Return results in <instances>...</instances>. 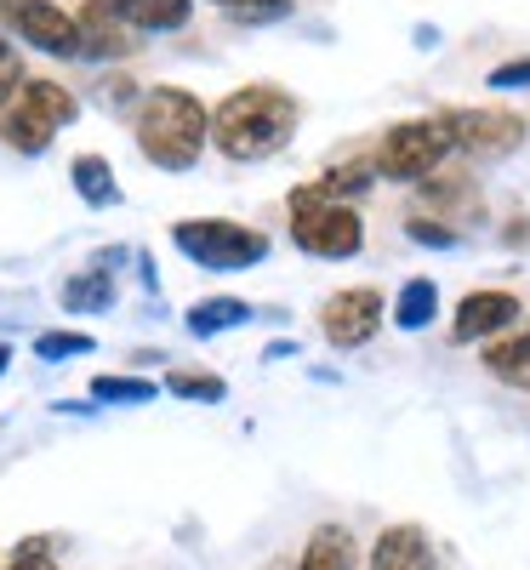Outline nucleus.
Returning a JSON list of instances; mask_svg holds the SVG:
<instances>
[{"instance_id":"15","label":"nucleus","mask_w":530,"mask_h":570,"mask_svg":"<svg viewBox=\"0 0 530 570\" xmlns=\"http://www.w3.org/2000/svg\"><path fill=\"white\" fill-rule=\"evenodd\" d=\"M479 360H485V371L497 376V383L530 394V331H508V337H491Z\"/></svg>"},{"instance_id":"26","label":"nucleus","mask_w":530,"mask_h":570,"mask_svg":"<svg viewBox=\"0 0 530 570\" xmlns=\"http://www.w3.org/2000/svg\"><path fill=\"white\" fill-rule=\"evenodd\" d=\"M7 570H58V553H52V542H46V537H29V542L12 548V564Z\"/></svg>"},{"instance_id":"13","label":"nucleus","mask_w":530,"mask_h":570,"mask_svg":"<svg viewBox=\"0 0 530 570\" xmlns=\"http://www.w3.org/2000/svg\"><path fill=\"white\" fill-rule=\"evenodd\" d=\"M371 570H433V542L422 525H389L371 542Z\"/></svg>"},{"instance_id":"21","label":"nucleus","mask_w":530,"mask_h":570,"mask_svg":"<svg viewBox=\"0 0 530 570\" xmlns=\"http://www.w3.org/2000/svg\"><path fill=\"white\" fill-rule=\"evenodd\" d=\"M115 303V279H109V268H86V274H75V279H63V308H109Z\"/></svg>"},{"instance_id":"30","label":"nucleus","mask_w":530,"mask_h":570,"mask_svg":"<svg viewBox=\"0 0 530 570\" xmlns=\"http://www.w3.org/2000/svg\"><path fill=\"white\" fill-rule=\"evenodd\" d=\"M7 365H12V348H7V343H0V376H7Z\"/></svg>"},{"instance_id":"19","label":"nucleus","mask_w":530,"mask_h":570,"mask_svg":"<svg viewBox=\"0 0 530 570\" xmlns=\"http://www.w3.org/2000/svg\"><path fill=\"white\" fill-rule=\"evenodd\" d=\"M252 320V303H239V297H200L195 308H188V337H223V331L234 325H246Z\"/></svg>"},{"instance_id":"8","label":"nucleus","mask_w":530,"mask_h":570,"mask_svg":"<svg viewBox=\"0 0 530 570\" xmlns=\"http://www.w3.org/2000/svg\"><path fill=\"white\" fill-rule=\"evenodd\" d=\"M0 23L46 58H80V23L58 0H0Z\"/></svg>"},{"instance_id":"7","label":"nucleus","mask_w":530,"mask_h":570,"mask_svg":"<svg viewBox=\"0 0 530 570\" xmlns=\"http://www.w3.org/2000/svg\"><path fill=\"white\" fill-rule=\"evenodd\" d=\"M292 246L308 257H325V263L360 257L365 252V217L354 206H331V200L292 206Z\"/></svg>"},{"instance_id":"23","label":"nucleus","mask_w":530,"mask_h":570,"mask_svg":"<svg viewBox=\"0 0 530 570\" xmlns=\"http://www.w3.org/2000/svg\"><path fill=\"white\" fill-rule=\"evenodd\" d=\"M166 394H177V400H206V405H217V400L228 394V383H223V376H212V371H166Z\"/></svg>"},{"instance_id":"14","label":"nucleus","mask_w":530,"mask_h":570,"mask_svg":"<svg viewBox=\"0 0 530 570\" xmlns=\"http://www.w3.org/2000/svg\"><path fill=\"white\" fill-rule=\"evenodd\" d=\"M109 7L137 35H171V29H188V18H195V0H109Z\"/></svg>"},{"instance_id":"17","label":"nucleus","mask_w":530,"mask_h":570,"mask_svg":"<svg viewBox=\"0 0 530 570\" xmlns=\"http://www.w3.org/2000/svg\"><path fill=\"white\" fill-rule=\"evenodd\" d=\"M433 314H440V285H433L428 274H411L394 292V325L400 331H422V325H433Z\"/></svg>"},{"instance_id":"18","label":"nucleus","mask_w":530,"mask_h":570,"mask_svg":"<svg viewBox=\"0 0 530 570\" xmlns=\"http://www.w3.org/2000/svg\"><path fill=\"white\" fill-rule=\"evenodd\" d=\"M422 200L440 212V223H468V217H479V188L468 183V177H440V183H422Z\"/></svg>"},{"instance_id":"20","label":"nucleus","mask_w":530,"mask_h":570,"mask_svg":"<svg viewBox=\"0 0 530 570\" xmlns=\"http://www.w3.org/2000/svg\"><path fill=\"white\" fill-rule=\"evenodd\" d=\"M354 537L343 531V525H320L314 537H308V548H303V559H297V570H354Z\"/></svg>"},{"instance_id":"2","label":"nucleus","mask_w":530,"mask_h":570,"mask_svg":"<svg viewBox=\"0 0 530 570\" xmlns=\"http://www.w3.org/2000/svg\"><path fill=\"white\" fill-rule=\"evenodd\" d=\"M131 137H137V155L160 166V171H195L206 142H212V109L183 86H155L137 98L131 115Z\"/></svg>"},{"instance_id":"16","label":"nucleus","mask_w":530,"mask_h":570,"mask_svg":"<svg viewBox=\"0 0 530 570\" xmlns=\"http://www.w3.org/2000/svg\"><path fill=\"white\" fill-rule=\"evenodd\" d=\"M69 183H75V195L86 206H120V183H115V166L104 155H75L69 160Z\"/></svg>"},{"instance_id":"12","label":"nucleus","mask_w":530,"mask_h":570,"mask_svg":"<svg viewBox=\"0 0 530 570\" xmlns=\"http://www.w3.org/2000/svg\"><path fill=\"white\" fill-rule=\"evenodd\" d=\"M376 183V160H349V166H331L320 171L314 183H297L292 188V206H314V200H331V206H349L354 195Z\"/></svg>"},{"instance_id":"10","label":"nucleus","mask_w":530,"mask_h":570,"mask_svg":"<svg viewBox=\"0 0 530 570\" xmlns=\"http://www.w3.org/2000/svg\"><path fill=\"white\" fill-rule=\"evenodd\" d=\"M508 325H519V297L513 292H468L451 314V343H491Z\"/></svg>"},{"instance_id":"29","label":"nucleus","mask_w":530,"mask_h":570,"mask_svg":"<svg viewBox=\"0 0 530 570\" xmlns=\"http://www.w3.org/2000/svg\"><path fill=\"white\" fill-rule=\"evenodd\" d=\"M131 98H137V80H126V75H109V80H104V104H109V109H120V104H131Z\"/></svg>"},{"instance_id":"1","label":"nucleus","mask_w":530,"mask_h":570,"mask_svg":"<svg viewBox=\"0 0 530 570\" xmlns=\"http://www.w3.org/2000/svg\"><path fill=\"white\" fill-rule=\"evenodd\" d=\"M297 120H303V104L285 86H268V80L239 86L212 109V149L234 166L274 160L297 137Z\"/></svg>"},{"instance_id":"6","label":"nucleus","mask_w":530,"mask_h":570,"mask_svg":"<svg viewBox=\"0 0 530 570\" xmlns=\"http://www.w3.org/2000/svg\"><path fill=\"white\" fill-rule=\"evenodd\" d=\"M433 120L445 126L451 149H462V155H473V160H508L519 142L530 137L524 115H513V109H473V104H457V109H440Z\"/></svg>"},{"instance_id":"11","label":"nucleus","mask_w":530,"mask_h":570,"mask_svg":"<svg viewBox=\"0 0 530 570\" xmlns=\"http://www.w3.org/2000/svg\"><path fill=\"white\" fill-rule=\"evenodd\" d=\"M75 23H80V58L86 63H120V58L137 52V29H126L115 18L109 0H86L75 12Z\"/></svg>"},{"instance_id":"9","label":"nucleus","mask_w":530,"mask_h":570,"mask_svg":"<svg viewBox=\"0 0 530 570\" xmlns=\"http://www.w3.org/2000/svg\"><path fill=\"white\" fill-rule=\"evenodd\" d=\"M382 308H389V297L376 292V285H349V292H336L325 297L320 308V331H325V343L336 354H354L365 348L376 331H382Z\"/></svg>"},{"instance_id":"28","label":"nucleus","mask_w":530,"mask_h":570,"mask_svg":"<svg viewBox=\"0 0 530 570\" xmlns=\"http://www.w3.org/2000/svg\"><path fill=\"white\" fill-rule=\"evenodd\" d=\"M485 86H497V91H524V86H530V58H513V63H497V69L485 75Z\"/></svg>"},{"instance_id":"5","label":"nucleus","mask_w":530,"mask_h":570,"mask_svg":"<svg viewBox=\"0 0 530 570\" xmlns=\"http://www.w3.org/2000/svg\"><path fill=\"white\" fill-rule=\"evenodd\" d=\"M451 155V137L440 120H400L382 131L376 142V177H394V183H428L440 171V160Z\"/></svg>"},{"instance_id":"24","label":"nucleus","mask_w":530,"mask_h":570,"mask_svg":"<svg viewBox=\"0 0 530 570\" xmlns=\"http://www.w3.org/2000/svg\"><path fill=\"white\" fill-rule=\"evenodd\" d=\"M98 343L86 331H40L35 337V360H69V354H91Z\"/></svg>"},{"instance_id":"3","label":"nucleus","mask_w":530,"mask_h":570,"mask_svg":"<svg viewBox=\"0 0 530 570\" xmlns=\"http://www.w3.org/2000/svg\"><path fill=\"white\" fill-rule=\"evenodd\" d=\"M80 98L58 80H23V91L0 109V142L18 155H46L63 126H75Z\"/></svg>"},{"instance_id":"27","label":"nucleus","mask_w":530,"mask_h":570,"mask_svg":"<svg viewBox=\"0 0 530 570\" xmlns=\"http://www.w3.org/2000/svg\"><path fill=\"white\" fill-rule=\"evenodd\" d=\"M405 234H411L416 246H457V240H462V234H457L451 223H440V217H422V212L405 223Z\"/></svg>"},{"instance_id":"25","label":"nucleus","mask_w":530,"mask_h":570,"mask_svg":"<svg viewBox=\"0 0 530 570\" xmlns=\"http://www.w3.org/2000/svg\"><path fill=\"white\" fill-rule=\"evenodd\" d=\"M23 52H18V46L12 40H0V109H7L12 98H18V91H23Z\"/></svg>"},{"instance_id":"4","label":"nucleus","mask_w":530,"mask_h":570,"mask_svg":"<svg viewBox=\"0 0 530 570\" xmlns=\"http://www.w3.org/2000/svg\"><path fill=\"white\" fill-rule=\"evenodd\" d=\"M171 246L195 263V268L239 274V268H257V263L268 257V234L234 223V217H183V223L171 228Z\"/></svg>"},{"instance_id":"22","label":"nucleus","mask_w":530,"mask_h":570,"mask_svg":"<svg viewBox=\"0 0 530 570\" xmlns=\"http://www.w3.org/2000/svg\"><path fill=\"white\" fill-rule=\"evenodd\" d=\"M160 389L149 376H91V400H109V405H149Z\"/></svg>"}]
</instances>
